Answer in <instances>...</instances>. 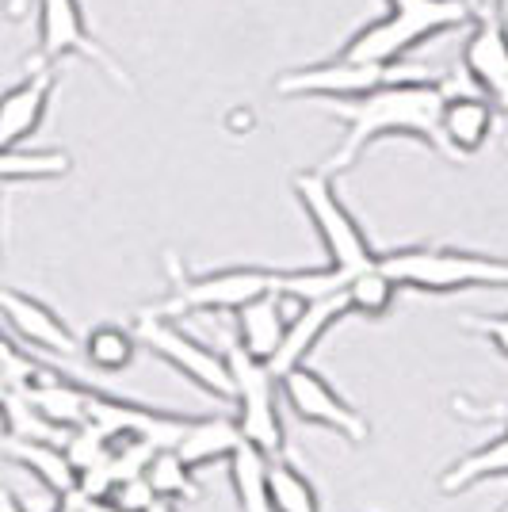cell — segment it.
Here are the masks:
<instances>
[{
	"label": "cell",
	"mask_w": 508,
	"mask_h": 512,
	"mask_svg": "<svg viewBox=\"0 0 508 512\" xmlns=\"http://www.w3.org/2000/svg\"><path fill=\"white\" fill-rule=\"evenodd\" d=\"M0 321L16 341H23L35 352H46V356H77L81 352L77 333L46 302L31 299L23 291L0 287Z\"/></svg>",
	"instance_id": "cell-11"
},
{
	"label": "cell",
	"mask_w": 508,
	"mask_h": 512,
	"mask_svg": "<svg viewBox=\"0 0 508 512\" xmlns=\"http://www.w3.org/2000/svg\"><path fill=\"white\" fill-rule=\"evenodd\" d=\"M268 463L272 459L260 448H253V444H245V440L226 459L233 497H237L241 512H276L272 509V497H268Z\"/></svg>",
	"instance_id": "cell-20"
},
{
	"label": "cell",
	"mask_w": 508,
	"mask_h": 512,
	"mask_svg": "<svg viewBox=\"0 0 508 512\" xmlns=\"http://www.w3.org/2000/svg\"><path fill=\"white\" fill-rule=\"evenodd\" d=\"M268 497L276 512H321L318 490L310 486V478L283 459L268 463Z\"/></svg>",
	"instance_id": "cell-25"
},
{
	"label": "cell",
	"mask_w": 508,
	"mask_h": 512,
	"mask_svg": "<svg viewBox=\"0 0 508 512\" xmlns=\"http://www.w3.org/2000/svg\"><path fill=\"white\" fill-rule=\"evenodd\" d=\"M146 482L153 486V493L161 501H180V497H195L199 486H195V470L176 455V448H161L153 451L146 467Z\"/></svg>",
	"instance_id": "cell-27"
},
{
	"label": "cell",
	"mask_w": 508,
	"mask_h": 512,
	"mask_svg": "<svg viewBox=\"0 0 508 512\" xmlns=\"http://www.w3.org/2000/svg\"><path fill=\"white\" fill-rule=\"evenodd\" d=\"M0 195H4V180H0Z\"/></svg>",
	"instance_id": "cell-39"
},
{
	"label": "cell",
	"mask_w": 508,
	"mask_h": 512,
	"mask_svg": "<svg viewBox=\"0 0 508 512\" xmlns=\"http://www.w3.org/2000/svg\"><path fill=\"white\" fill-rule=\"evenodd\" d=\"M169 299L149 306L161 318H184V314H211V310H237L260 295H279L283 272L276 268H222L207 276H188L180 260L169 253Z\"/></svg>",
	"instance_id": "cell-4"
},
{
	"label": "cell",
	"mask_w": 508,
	"mask_h": 512,
	"mask_svg": "<svg viewBox=\"0 0 508 512\" xmlns=\"http://www.w3.org/2000/svg\"><path fill=\"white\" fill-rule=\"evenodd\" d=\"M65 54H77L92 62L100 73H107L119 88L134 92V77L119 65V58L107 50L92 31H88L81 0H39V46L31 69H54Z\"/></svg>",
	"instance_id": "cell-6"
},
{
	"label": "cell",
	"mask_w": 508,
	"mask_h": 512,
	"mask_svg": "<svg viewBox=\"0 0 508 512\" xmlns=\"http://www.w3.org/2000/svg\"><path fill=\"white\" fill-rule=\"evenodd\" d=\"M146 512H176V509H172V501H161V497H157V501H153Z\"/></svg>",
	"instance_id": "cell-37"
},
{
	"label": "cell",
	"mask_w": 508,
	"mask_h": 512,
	"mask_svg": "<svg viewBox=\"0 0 508 512\" xmlns=\"http://www.w3.org/2000/svg\"><path fill=\"white\" fill-rule=\"evenodd\" d=\"M0 375L8 390H27L31 383H39L46 375V367L39 360H31L20 344L4 333V321H0Z\"/></svg>",
	"instance_id": "cell-29"
},
{
	"label": "cell",
	"mask_w": 508,
	"mask_h": 512,
	"mask_svg": "<svg viewBox=\"0 0 508 512\" xmlns=\"http://www.w3.org/2000/svg\"><path fill=\"white\" fill-rule=\"evenodd\" d=\"M54 85V69H31L20 85L0 96V150H23V142L43 127Z\"/></svg>",
	"instance_id": "cell-13"
},
{
	"label": "cell",
	"mask_w": 508,
	"mask_h": 512,
	"mask_svg": "<svg viewBox=\"0 0 508 512\" xmlns=\"http://www.w3.org/2000/svg\"><path fill=\"white\" fill-rule=\"evenodd\" d=\"M27 398L43 409L46 417L58 428H77L85 425L88 417V398H92V386L73 383L69 375H58V371H46L39 383L27 386Z\"/></svg>",
	"instance_id": "cell-19"
},
{
	"label": "cell",
	"mask_w": 508,
	"mask_h": 512,
	"mask_svg": "<svg viewBox=\"0 0 508 512\" xmlns=\"http://www.w3.org/2000/svg\"><path fill=\"white\" fill-rule=\"evenodd\" d=\"M505 153H508V134H505Z\"/></svg>",
	"instance_id": "cell-40"
},
{
	"label": "cell",
	"mask_w": 508,
	"mask_h": 512,
	"mask_svg": "<svg viewBox=\"0 0 508 512\" xmlns=\"http://www.w3.org/2000/svg\"><path fill=\"white\" fill-rule=\"evenodd\" d=\"M463 325L470 329V333L489 337L493 348H497L501 356H508V314H497V318H466Z\"/></svg>",
	"instance_id": "cell-31"
},
{
	"label": "cell",
	"mask_w": 508,
	"mask_h": 512,
	"mask_svg": "<svg viewBox=\"0 0 508 512\" xmlns=\"http://www.w3.org/2000/svg\"><path fill=\"white\" fill-rule=\"evenodd\" d=\"M73 169L69 153L62 150H0V180H58Z\"/></svg>",
	"instance_id": "cell-26"
},
{
	"label": "cell",
	"mask_w": 508,
	"mask_h": 512,
	"mask_svg": "<svg viewBox=\"0 0 508 512\" xmlns=\"http://www.w3.org/2000/svg\"><path fill=\"white\" fill-rule=\"evenodd\" d=\"M386 4H390V12L382 20L367 23L363 31H356L340 46L337 58L375 65L402 62L413 46L470 23L459 0H386Z\"/></svg>",
	"instance_id": "cell-2"
},
{
	"label": "cell",
	"mask_w": 508,
	"mask_h": 512,
	"mask_svg": "<svg viewBox=\"0 0 508 512\" xmlns=\"http://www.w3.org/2000/svg\"><path fill=\"white\" fill-rule=\"evenodd\" d=\"M237 444H241L237 421H230V417H203V421H188L180 444H176V455L191 470H203L211 463H226Z\"/></svg>",
	"instance_id": "cell-18"
},
{
	"label": "cell",
	"mask_w": 508,
	"mask_h": 512,
	"mask_svg": "<svg viewBox=\"0 0 508 512\" xmlns=\"http://www.w3.org/2000/svg\"><path fill=\"white\" fill-rule=\"evenodd\" d=\"M440 130H444L455 161H466V157H474V153L486 146L489 130H493V104H489L478 88H455V92H447V81H444Z\"/></svg>",
	"instance_id": "cell-15"
},
{
	"label": "cell",
	"mask_w": 508,
	"mask_h": 512,
	"mask_svg": "<svg viewBox=\"0 0 508 512\" xmlns=\"http://www.w3.org/2000/svg\"><path fill=\"white\" fill-rule=\"evenodd\" d=\"M455 406L463 409L466 417H478V421H501V425H505V432H508V409H501V406H470L466 398H459Z\"/></svg>",
	"instance_id": "cell-33"
},
{
	"label": "cell",
	"mask_w": 508,
	"mask_h": 512,
	"mask_svg": "<svg viewBox=\"0 0 508 512\" xmlns=\"http://www.w3.org/2000/svg\"><path fill=\"white\" fill-rule=\"evenodd\" d=\"M134 337H138V344H146L157 360H165L184 379H191L199 390H207L222 402H233V375L226 367V356H218L214 348L199 344L188 333H180L169 318L142 310L138 321H134Z\"/></svg>",
	"instance_id": "cell-9"
},
{
	"label": "cell",
	"mask_w": 508,
	"mask_h": 512,
	"mask_svg": "<svg viewBox=\"0 0 508 512\" xmlns=\"http://www.w3.org/2000/svg\"><path fill=\"white\" fill-rule=\"evenodd\" d=\"M295 299H283V295H260V299L237 306V344L256 356V360H268L279 348L283 333H287V306Z\"/></svg>",
	"instance_id": "cell-17"
},
{
	"label": "cell",
	"mask_w": 508,
	"mask_h": 512,
	"mask_svg": "<svg viewBox=\"0 0 508 512\" xmlns=\"http://www.w3.org/2000/svg\"><path fill=\"white\" fill-rule=\"evenodd\" d=\"M4 394H8V383H4V375H0V402H4Z\"/></svg>",
	"instance_id": "cell-38"
},
{
	"label": "cell",
	"mask_w": 508,
	"mask_h": 512,
	"mask_svg": "<svg viewBox=\"0 0 508 512\" xmlns=\"http://www.w3.org/2000/svg\"><path fill=\"white\" fill-rule=\"evenodd\" d=\"M0 425L12 440H65V428H58L43 409L27 398V390H8L0 402Z\"/></svg>",
	"instance_id": "cell-23"
},
{
	"label": "cell",
	"mask_w": 508,
	"mask_h": 512,
	"mask_svg": "<svg viewBox=\"0 0 508 512\" xmlns=\"http://www.w3.org/2000/svg\"><path fill=\"white\" fill-rule=\"evenodd\" d=\"M111 501H119L123 509L130 512H146L153 501H157V493H153V486L146 482V474H138V478H127V482H119L115 486V493H111Z\"/></svg>",
	"instance_id": "cell-30"
},
{
	"label": "cell",
	"mask_w": 508,
	"mask_h": 512,
	"mask_svg": "<svg viewBox=\"0 0 508 512\" xmlns=\"http://www.w3.org/2000/svg\"><path fill=\"white\" fill-rule=\"evenodd\" d=\"M470 23H486V20H501L505 12V0H459Z\"/></svg>",
	"instance_id": "cell-32"
},
{
	"label": "cell",
	"mask_w": 508,
	"mask_h": 512,
	"mask_svg": "<svg viewBox=\"0 0 508 512\" xmlns=\"http://www.w3.org/2000/svg\"><path fill=\"white\" fill-rule=\"evenodd\" d=\"M0 512H27V509H23V501L16 497V493L0 486Z\"/></svg>",
	"instance_id": "cell-35"
},
{
	"label": "cell",
	"mask_w": 508,
	"mask_h": 512,
	"mask_svg": "<svg viewBox=\"0 0 508 512\" xmlns=\"http://www.w3.org/2000/svg\"><path fill=\"white\" fill-rule=\"evenodd\" d=\"M463 65L470 85L508 115V27L505 20L474 23V35L463 46Z\"/></svg>",
	"instance_id": "cell-12"
},
{
	"label": "cell",
	"mask_w": 508,
	"mask_h": 512,
	"mask_svg": "<svg viewBox=\"0 0 508 512\" xmlns=\"http://www.w3.org/2000/svg\"><path fill=\"white\" fill-rule=\"evenodd\" d=\"M424 77H432V73H424L421 65H405V58L390 65L329 58V62L279 73L276 92L279 96H310V100H344V96H363L390 81H424Z\"/></svg>",
	"instance_id": "cell-8"
},
{
	"label": "cell",
	"mask_w": 508,
	"mask_h": 512,
	"mask_svg": "<svg viewBox=\"0 0 508 512\" xmlns=\"http://www.w3.org/2000/svg\"><path fill=\"white\" fill-rule=\"evenodd\" d=\"M486 478H508V432L489 440L486 448L463 455L459 463H451L440 474V493L455 497V493H466L470 486H478Z\"/></svg>",
	"instance_id": "cell-21"
},
{
	"label": "cell",
	"mask_w": 508,
	"mask_h": 512,
	"mask_svg": "<svg viewBox=\"0 0 508 512\" xmlns=\"http://www.w3.org/2000/svg\"><path fill=\"white\" fill-rule=\"evenodd\" d=\"M54 512H81V505H77L73 497H65V501H58V509Z\"/></svg>",
	"instance_id": "cell-36"
},
{
	"label": "cell",
	"mask_w": 508,
	"mask_h": 512,
	"mask_svg": "<svg viewBox=\"0 0 508 512\" xmlns=\"http://www.w3.org/2000/svg\"><path fill=\"white\" fill-rule=\"evenodd\" d=\"M81 352H85V360L96 371L119 375L138 356V337H130L127 329H119V325H96L85 337V344H81Z\"/></svg>",
	"instance_id": "cell-24"
},
{
	"label": "cell",
	"mask_w": 508,
	"mask_h": 512,
	"mask_svg": "<svg viewBox=\"0 0 508 512\" xmlns=\"http://www.w3.org/2000/svg\"><path fill=\"white\" fill-rule=\"evenodd\" d=\"M226 367L233 375L241 440L260 448L268 459H283L287 436H283V417H279V379L272 375V367L249 356L241 344H230Z\"/></svg>",
	"instance_id": "cell-5"
},
{
	"label": "cell",
	"mask_w": 508,
	"mask_h": 512,
	"mask_svg": "<svg viewBox=\"0 0 508 512\" xmlns=\"http://www.w3.org/2000/svg\"><path fill=\"white\" fill-rule=\"evenodd\" d=\"M344 302H348V314H360V318H382L390 306H394V295H398V283L386 276L379 260L367 264V268H356L348 272V283H344Z\"/></svg>",
	"instance_id": "cell-22"
},
{
	"label": "cell",
	"mask_w": 508,
	"mask_h": 512,
	"mask_svg": "<svg viewBox=\"0 0 508 512\" xmlns=\"http://www.w3.org/2000/svg\"><path fill=\"white\" fill-rule=\"evenodd\" d=\"M501 512H508V505H505V509H501Z\"/></svg>",
	"instance_id": "cell-41"
},
{
	"label": "cell",
	"mask_w": 508,
	"mask_h": 512,
	"mask_svg": "<svg viewBox=\"0 0 508 512\" xmlns=\"http://www.w3.org/2000/svg\"><path fill=\"white\" fill-rule=\"evenodd\" d=\"M329 115H337L344 123V138L329 157L321 172L325 176H340L348 172L363 157V150L379 138H421L440 157L455 153L447 146L444 130H440V111H444V81L424 77V81H390L382 88H371L363 96H344V100H321Z\"/></svg>",
	"instance_id": "cell-1"
},
{
	"label": "cell",
	"mask_w": 508,
	"mask_h": 512,
	"mask_svg": "<svg viewBox=\"0 0 508 512\" xmlns=\"http://www.w3.org/2000/svg\"><path fill=\"white\" fill-rule=\"evenodd\" d=\"M348 314V302L344 295H325V299H310V302H298L295 306V318H287V333H283V341L279 348L268 356V367H272V375H287L291 367L298 363H306V356L314 352V344L329 333V325L340 321Z\"/></svg>",
	"instance_id": "cell-14"
},
{
	"label": "cell",
	"mask_w": 508,
	"mask_h": 512,
	"mask_svg": "<svg viewBox=\"0 0 508 512\" xmlns=\"http://www.w3.org/2000/svg\"><path fill=\"white\" fill-rule=\"evenodd\" d=\"M386 276L398 287L428 291V295H451V291H497L508 287V260L482 253H463V249H398V253L379 256Z\"/></svg>",
	"instance_id": "cell-3"
},
{
	"label": "cell",
	"mask_w": 508,
	"mask_h": 512,
	"mask_svg": "<svg viewBox=\"0 0 508 512\" xmlns=\"http://www.w3.org/2000/svg\"><path fill=\"white\" fill-rule=\"evenodd\" d=\"M0 451L12 463H20L27 474H35L54 501H65L69 493H77V470L69 463L62 440H12V436H0Z\"/></svg>",
	"instance_id": "cell-16"
},
{
	"label": "cell",
	"mask_w": 508,
	"mask_h": 512,
	"mask_svg": "<svg viewBox=\"0 0 508 512\" xmlns=\"http://www.w3.org/2000/svg\"><path fill=\"white\" fill-rule=\"evenodd\" d=\"M295 195L298 203H302V211L310 214V222H314V230H318L333 268L356 272V268H367V264L379 260V253L371 249V241L363 237L360 222L348 214V207L333 192V176H325L321 169L298 172Z\"/></svg>",
	"instance_id": "cell-7"
},
{
	"label": "cell",
	"mask_w": 508,
	"mask_h": 512,
	"mask_svg": "<svg viewBox=\"0 0 508 512\" xmlns=\"http://www.w3.org/2000/svg\"><path fill=\"white\" fill-rule=\"evenodd\" d=\"M69 497L81 505V512H130L119 501H111V497H81V493H69Z\"/></svg>",
	"instance_id": "cell-34"
},
{
	"label": "cell",
	"mask_w": 508,
	"mask_h": 512,
	"mask_svg": "<svg viewBox=\"0 0 508 512\" xmlns=\"http://www.w3.org/2000/svg\"><path fill=\"white\" fill-rule=\"evenodd\" d=\"M111 436L107 432H100L96 425H77V428H69L65 432V440H62V448H65V455H69V463H73V470H77V478L85 474V470H92V467H100L107 459V451H111Z\"/></svg>",
	"instance_id": "cell-28"
},
{
	"label": "cell",
	"mask_w": 508,
	"mask_h": 512,
	"mask_svg": "<svg viewBox=\"0 0 508 512\" xmlns=\"http://www.w3.org/2000/svg\"><path fill=\"white\" fill-rule=\"evenodd\" d=\"M279 394H283V402H287V409L295 413L298 421L329 428V432H337V436L352 440V444L371 440L367 417H363L360 409L348 406L337 390L325 383L318 371H310L306 363H298L287 375H279Z\"/></svg>",
	"instance_id": "cell-10"
}]
</instances>
